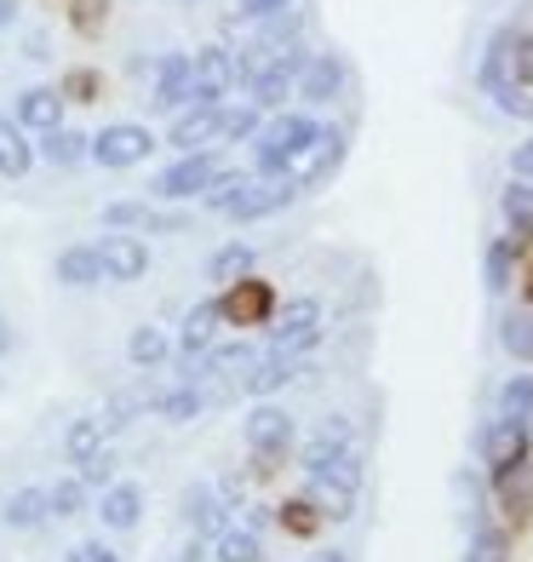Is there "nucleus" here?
<instances>
[{
    "label": "nucleus",
    "instance_id": "nucleus-1",
    "mask_svg": "<svg viewBox=\"0 0 533 562\" xmlns=\"http://www.w3.org/2000/svg\"><path fill=\"white\" fill-rule=\"evenodd\" d=\"M224 172V149H195V156H172L156 178H149V201L156 207H190L213 190V178Z\"/></svg>",
    "mask_w": 533,
    "mask_h": 562
},
{
    "label": "nucleus",
    "instance_id": "nucleus-2",
    "mask_svg": "<svg viewBox=\"0 0 533 562\" xmlns=\"http://www.w3.org/2000/svg\"><path fill=\"white\" fill-rule=\"evenodd\" d=\"M321 334H327L321 299L298 293V299H282V304H275V316H270V327H264V350H275V356H298V362H304V356L321 345Z\"/></svg>",
    "mask_w": 533,
    "mask_h": 562
},
{
    "label": "nucleus",
    "instance_id": "nucleus-3",
    "mask_svg": "<svg viewBox=\"0 0 533 562\" xmlns=\"http://www.w3.org/2000/svg\"><path fill=\"white\" fill-rule=\"evenodd\" d=\"M241 437H247V453H252V476H264V471H275V459L298 442V419L282 402H252V414L241 419Z\"/></svg>",
    "mask_w": 533,
    "mask_h": 562
},
{
    "label": "nucleus",
    "instance_id": "nucleus-4",
    "mask_svg": "<svg viewBox=\"0 0 533 562\" xmlns=\"http://www.w3.org/2000/svg\"><path fill=\"white\" fill-rule=\"evenodd\" d=\"M298 195H304L298 178H247V184L230 195V207H224L218 218H230V224H259V218L287 213Z\"/></svg>",
    "mask_w": 533,
    "mask_h": 562
},
{
    "label": "nucleus",
    "instance_id": "nucleus-5",
    "mask_svg": "<svg viewBox=\"0 0 533 562\" xmlns=\"http://www.w3.org/2000/svg\"><path fill=\"white\" fill-rule=\"evenodd\" d=\"M149 149H156V133H149L144 121H110V126H98V133H92V167L126 172V167L149 161Z\"/></svg>",
    "mask_w": 533,
    "mask_h": 562
},
{
    "label": "nucleus",
    "instance_id": "nucleus-6",
    "mask_svg": "<svg viewBox=\"0 0 533 562\" xmlns=\"http://www.w3.org/2000/svg\"><path fill=\"white\" fill-rule=\"evenodd\" d=\"M528 453H533V437H528V425L494 419L488 430H481V465H488L494 488H504V482H517V476L528 471Z\"/></svg>",
    "mask_w": 533,
    "mask_h": 562
},
{
    "label": "nucleus",
    "instance_id": "nucleus-7",
    "mask_svg": "<svg viewBox=\"0 0 533 562\" xmlns=\"http://www.w3.org/2000/svg\"><path fill=\"white\" fill-rule=\"evenodd\" d=\"M275 304H282V293L270 288V281L252 270L241 281H230V288H218V311H224V327H270Z\"/></svg>",
    "mask_w": 533,
    "mask_h": 562
},
{
    "label": "nucleus",
    "instance_id": "nucleus-8",
    "mask_svg": "<svg viewBox=\"0 0 533 562\" xmlns=\"http://www.w3.org/2000/svg\"><path fill=\"white\" fill-rule=\"evenodd\" d=\"M149 110H161V115H178V110H190L195 104V58L190 53H161L156 69H149Z\"/></svg>",
    "mask_w": 533,
    "mask_h": 562
},
{
    "label": "nucleus",
    "instance_id": "nucleus-9",
    "mask_svg": "<svg viewBox=\"0 0 533 562\" xmlns=\"http://www.w3.org/2000/svg\"><path fill=\"white\" fill-rule=\"evenodd\" d=\"M224 339V311H218V293L195 299L184 316H178V339H172V356L178 362H195L201 350H213Z\"/></svg>",
    "mask_w": 533,
    "mask_h": 562
},
{
    "label": "nucleus",
    "instance_id": "nucleus-10",
    "mask_svg": "<svg viewBox=\"0 0 533 562\" xmlns=\"http://www.w3.org/2000/svg\"><path fill=\"white\" fill-rule=\"evenodd\" d=\"M321 138V121L310 115V110H275L264 126H259V144H270V149H282V156L293 161V172H298V161L310 156V144Z\"/></svg>",
    "mask_w": 533,
    "mask_h": 562
},
{
    "label": "nucleus",
    "instance_id": "nucleus-11",
    "mask_svg": "<svg viewBox=\"0 0 533 562\" xmlns=\"http://www.w3.org/2000/svg\"><path fill=\"white\" fill-rule=\"evenodd\" d=\"M298 373H304L298 356H275V350H264V345H259L252 368L236 379V391H241V396H252V402H275V396H282V391L293 385V379H298Z\"/></svg>",
    "mask_w": 533,
    "mask_h": 562
},
{
    "label": "nucleus",
    "instance_id": "nucleus-12",
    "mask_svg": "<svg viewBox=\"0 0 533 562\" xmlns=\"http://www.w3.org/2000/svg\"><path fill=\"white\" fill-rule=\"evenodd\" d=\"M190 58H195V104H230V92H236V53L230 46L213 41Z\"/></svg>",
    "mask_w": 533,
    "mask_h": 562
},
{
    "label": "nucleus",
    "instance_id": "nucleus-13",
    "mask_svg": "<svg viewBox=\"0 0 533 562\" xmlns=\"http://www.w3.org/2000/svg\"><path fill=\"white\" fill-rule=\"evenodd\" d=\"M92 247H98V259H104V281L133 288V281L149 276V241L144 236H115V229H104Z\"/></svg>",
    "mask_w": 533,
    "mask_h": 562
},
{
    "label": "nucleus",
    "instance_id": "nucleus-14",
    "mask_svg": "<svg viewBox=\"0 0 533 562\" xmlns=\"http://www.w3.org/2000/svg\"><path fill=\"white\" fill-rule=\"evenodd\" d=\"M344 81H350V64L339 53H310V64H304L298 81H293V98H304L310 110H321V104H333V98L344 92Z\"/></svg>",
    "mask_w": 533,
    "mask_h": 562
},
{
    "label": "nucleus",
    "instance_id": "nucleus-15",
    "mask_svg": "<svg viewBox=\"0 0 533 562\" xmlns=\"http://www.w3.org/2000/svg\"><path fill=\"white\" fill-rule=\"evenodd\" d=\"M218 110H224V104H190V110H178L172 126H167V149H172V156L218 149Z\"/></svg>",
    "mask_w": 533,
    "mask_h": 562
},
{
    "label": "nucleus",
    "instance_id": "nucleus-16",
    "mask_svg": "<svg viewBox=\"0 0 533 562\" xmlns=\"http://www.w3.org/2000/svg\"><path fill=\"white\" fill-rule=\"evenodd\" d=\"M64 110H69L64 87H23V92L12 98V121H18L30 138H41V133H53V126H64Z\"/></svg>",
    "mask_w": 533,
    "mask_h": 562
},
{
    "label": "nucleus",
    "instance_id": "nucleus-17",
    "mask_svg": "<svg viewBox=\"0 0 533 562\" xmlns=\"http://www.w3.org/2000/svg\"><path fill=\"white\" fill-rule=\"evenodd\" d=\"M178 517H184V528L195 533V540H213V533L230 528V510H224L213 482H190V488L178 494Z\"/></svg>",
    "mask_w": 533,
    "mask_h": 562
},
{
    "label": "nucleus",
    "instance_id": "nucleus-18",
    "mask_svg": "<svg viewBox=\"0 0 533 562\" xmlns=\"http://www.w3.org/2000/svg\"><path fill=\"white\" fill-rule=\"evenodd\" d=\"M344 149H350V133H344V126H333V121H321V138L310 144V156H304L298 161V184L304 190H316V184H327V178H333L339 167H344Z\"/></svg>",
    "mask_w": 533,
    "mask_h": 562
},
{
    "label": "nucleus",
    "instance_id": "nucleus-19",
    "mask_svg": "<svg viewBox=\"0 0 533 562\" xmlns=\"http://www.w3.org/2000/svg\"><path fill=\"white\" fill-rule=\"evenodd\" d=\"M53 281H58L64 293L104 288V259H98V247H92V241H69V247H58V259H53Z\"/></svg>",
    "mask_w": 533,
    "mask_h": 562
},
{
    "label": "nucleus",
    "instance_id": "nucleus-20",
    "mask_svg": "<svg viewBox=\"0 0 533 562\" xmlns=\"http://www.w3.org/2000/svg\"><path fill=\"white\" fill-rule=\"evenodd\" d=\"M98 522H104L110 533H133L144 522V488L133 476H115L104 494H98Z\"/></svg>",
    "mask_w": 533,
    "mask_h": 562
},
{
    "label": "nucleus",
    "instance_id": "nucleus-21",
    "mask_svg": "<svg viewBox=\"0 0 533 562\" xmlns=\"http://www.w3.org/2000/svg\"><path fill=\"white\" fill-rule=\"evenodd\" d=\"M207 385H184V379H172V385L156 391V402H149V419L161 425H195L201 414H207Z\"/></svg>",
    "mask_w": 533,
    "mask_h": 562
},
{
    "label": "nucleus",
    "instance_id": "nucleus-22",
    "mask_svg": "<svg viewBox=\"0 0 533 562\" xmlns=\"http://www.w3.org/2000/svg\"><path fill=\"white\" fill-rule=\"evenodd\" d=\"M53 522V505H46V488L41 482H23V488H12L7 499H0V528L12 533H35Z\"/></svg>",
    "mask_w": 533,
    "mask_h": 562
},
{
    "label": "nucleus",
    "instance_id": "nucleus-23",
    "mask_svg": "<svg viewBox=\"0 0 533 562\" xmlns=\"http://www.w3.org/2000/svg\"><path fill=\"white\" fill-rule=\"evenodd\" d=\"M126 362H133V373L172 368V334H167L161 322H138L133 334H126Z\"/></svg>",
    "mask_w": 533,
    "mask_h": 562
},
{
    "label": "nucleus",
    "instance_id": "nucleus-24",
    "mask_svg": "<svg viewBox=\"0 0 533 562\" xmlns=\"http://www.w3.org/2000/svg\"><path fill=\"white\" fill-rule=\"evenodd\" d=\"M149 402H156V385L149 379H138V385H121V391H110V402H104V430L110 437H121V430H133L144 414H149Z\"/></svg>",
    "mask_w": 533,
    "mask_h": 562
},
{
    "label": "nucleus",
    "instance_id": "nucleus-25",
    "mask_svg": "<svg viewBox=\"0 0 533 562\" xmlns=\"http://www.w3.org/2000/svg\"><path fill=\"white\" fill-rule=\"evenodd\" d=\"M252 270H259V247L252 241H224V247L207 252V265H201V276H207L213 288H230V281H241Z\"/></svg>",
    "mask_w": 533,
    "mask_h": 562
},
{
    "label": "nucleus",
    "instance_id": "nucleus-26",
    "mask_svg": "<svg viewBox=\"0 0 533 562\" xmlns=\"http://www.w3.org/2000/svg\"><path fill=\"white\" fill-rule=\"evenodd\" d=\"M35 161H46V167H81V161H92V138L75 133V126H53V133L35 138Z\"/></svg>",
    "mask_w": 533,
    "mask_h": 562
},
{
    "label": "nucleus",
    "instance_id": "nucleus-27",
    "mask_svg": "<svg viewBox=\"0 0 533 562\" xmlns=\"http://www.w3.org/2000/svg\"><path fill=\"white\" fill-rule=\"evenodd\" d=\"M104 448H110V430H104V419H98V414L69 419V430H64V459H69V471H81L87 459H98Z\"/></svg>",
    "mask_w": 533,
    "mask_h": 562
},
{
    "label": "nucleus",
    "instance_id": "nucleus-28",
    "mask_svg": "<svg viewBox=\"0 0 533 562\" xmlns=\"http://www.w3.org/2000/svg\"><path fill=\"white\" fill-rule=\"evenodd\" d=\"M35 172V138L23 133L12 115H0V178H30Z\"/></svg>",
    "mask_w": 533,
    "mask_h": 562
},
{
    "label": "nucleus",
    "instance_id": "nucleus-29",
    "mask_svg": "<svg viewBox=\"0 0 533 562\" xmlns=\"http://www.w3.org/2000/svg\"><path fill=\"white\" fill-rule=\"evenodd\" d=\"M149 207H156L149 195H115V201H104V207H98V224L115 229V236H144Z\"/></svg>",
    "mask_w": 533,
    "mask_h": 562
},
{
    "label": "nucleus",
    "instance_id": "nucleus-30",
    "mask_svg": "<svg viewBox=\"0 0 533 562\" xmlns=\"http://www.w3.org/2000/svg\"><path fill=\"white\" fill-rule=\"evenodd\" d=\"M499 213H504V224H511V241L528 247L533 241V184H528V178H511V184H504Z\"/></svg>",
    "mask_w": 533,
    "mask_h": 562
},
{
    "label": "nucleus",
    "instance_id": "nucleus-31",
    "mask_svg": "<svg viewBox=\"0 0 533 562\" xmlns=\"http://www.w3.org/2000/svg\"><path fill=\"white\" fill-rule=\"evenodd\" d=\"M87 499H92V488L81 476H58V482H46V505H53V522H81L87 517Z\"/></svg>",
    "mask_w": 533,
    "mask_h": 562
},
{
    "label": "nucleus",
    "instance_id": "nucleus-32",
    "mask_svg": "<svg viewBox=\"0 0 533 562\" xmlns=\"http://www.w3.org/2000/svg\"><path fill=\"white\" fill-rule=\"evenodd\" d=\"M259 126H264L259 104H224L218 110V149L224 144H252V138H259Z\"/></svg>",
    "mask_w": 533,
    "mask_h": 562
},
{
    "label": "nucleus",
    "instance_id": "nucleus-33",
    "mask_svg": "<svg viewBox=\"0 0 533 562\" xmlns=\"http://www.w3.org/2000/svg\"><path fill=\"white\" fill-rule=\"evenodd\" d=\"M213 562H264V546H259V533L252 528H241V522H230L224 533H213Z\"/></svg>",
    "mask_w": 533,
    "mask_h": 562
},
{
    "label": "nucleus",
    "instance_id": "nucleus-34",
    "mask_svg": "<svg viewBox=\"0 0 533 562\" xmlns=\"http://www.w3.org/2000/svg\"><path fill=\"white\" fill-rule=\"evenodd\" d=\"M511 23L504 30H494V41H488V53H481V69H476V87L481 92H499L504 81H511V69H504V58H511Z\"/></svg>",
    "mask_w": 533,
    "mask_h": 562
},
{
    "label": "nucleus",
    "instance_id": "nucleus-35",
    "mask_svg": "<svg viewBox=\"0 0 533 562\" xmlns=\"http://www.w3.org/2000/svg\"><path fill=\"white\" fill-rule=\"evenodd\" d=\"M481 276H488V293H511V288H517V241H511V236L488 241V259H481Z\"/></svg>",
    "mask_w": 533,
    "mask_h": 562
},
{
    "label": "nucleus",
    "instance_id": "nucleus-36",
    "mask_svg": "<svg viewBox=\"0 0 533 562\" xmlns=\"http://www.w3.org/2000/svg\"><path fill=\"white\" fill-rule=\"evenodd\" d=\"M494 419H511V425H528L533 419V373H511V379H504Z\"/></svg>",
    "mask_w": 533,
    "mask_h": 562
},
{
    "label": "nucleus",
    "instance_id": "nucleus-37",
    "mask_svg": "<svg viewBox=\"0 0 533 562\" xmlns=\"http://www.w3.org/2000/svg\"><path fill=\"white\" fill-rule=\"evenodd\" d=\"M499 345L517 362H533V311H504L499 316Z\"/></svg>",
    "mask_w": 533,
    "mask_h": 562
},
{
    "label": "nucleus",
    "instance_id": "nucleus-38",
    "mask_svg": "<svg viewBox=\"0 0 533 562\" xmlns=\"http://www.w3.org/2000/svg\"><path fill=\"white\" fill-rule=\"evenodd\" d=\"M275 522H282L293 540H316V528H321V510L310 505V499H287V505H275Z\"/></svg>",
    "mask_w": 533,
    "mask_h": 562
},
{
    "label": "nucleus",
    "instance_id": "nucleus-39",
    "mask_svg": "<svg viewBox=\"0 0 533 562\" xmlns=\"http://www.w3.org/2000/svg\"><path fill=\"white\" fill-rule=\"evenodd\" d=\"M465 562H511V540H504V528L476 522V528H470V551H465Z\"/></svg>",
    "mask_w": 533,
    "mask_h": 562
},
{
    "label": "nucleus",
    "instance_id": "nucleus-40",
    "mask_svg": "<svg viewBox=\"0 0 533 562\" xmlns=\"http://www.w3.org/2000/svg\"><path fill=\"white\" fill-rule=\"evenodd\" d=\"M190 224H195V213H190V207H149L144 241H156V236H184Z\"/></svg>",
    "mask_w": 533,
    "mask_h": 562
},
{
    "label": "nucleus",
    "instance_id": "nucleus-41",
    "mask_svg": "<svg viewBox=\"0 0 533 562\" xmlns=\"http://www.w3.org/2000/svg\"><path fill=\"white\" fill-rule=\"evenodd\" d=\"M75 476H81V482H87V488H98V494H104V488H110V482L121 476V453H115V442H110L104 453H98V459H87V465H81V471H75Z\"/></svg>",
    "mask_w": 533,
    "mask_h": 562
},
{
    "label": "nucleus",
    "instance_id": "nucleus-42",
    "mask_svg": "<svg viewBox=\"0 0 533 562\" xmlns=\"http://www.w3.org/2000/svg\"><path fill=\"white\" fill-rule=\"evenodd\" d=\"M504 69H511L517 87H533V30L511 35V58H504Z\"/></svg>",
    "mask_w": 533,
    "mask_h": 562
},
{
    "label": "nucleus",
    "instance_id": "nucleus-43",
    "mask_svg": "<svg viewBox=\"0 0 533 562\" xmlns=\"http://www.w3.org/2000/svg\"><path fill=\"white\" fill-rule=\"evenodd\" d=\"M282 12H293V0H236V23H270ZM236 23H230V30H236Z\"/></svg>",
    "mask_w": 533,
    "mask_h": 562
},
{
    "label": "nucleus",
    "instance_id": "nucleus-44",
    "mask_svg": "<svg viewBox=\"0 0 533 562\" xmlns=\"http://www.w3.org/2000/svg\"><path fill=\"white\" fill-rule=\"evenodd\" d=\"M494 104L504 110V115H517V121H533V92L528 87H517V81H504L499 92H488Z\"/></svg>",
    "mask_w": 533,
    "mask_h": 562
},
{
    "label": "nucleus",
    "instance_id": "nucleus-45",
    "mask_svg": "<svg viewBox=\"0 0 533 562\" xmlns=\"http://www.w3.org/2000/svg\"><path fill=\"white\" fill-rule=\"evenodd\" d=\"M64 562H126L110 540H81V546H69L64 551Z\"/></svg>",
    "mask_w": 533,
    "mask_h": 562
},
{
    "label": "nucleus",
    "instance_id": "nucleus-46",
    "mask_svg": "<svg viewBox=\"0 0 533 562\" xmlns=\"http://www.w3.org/2000/svg\"><path fill=\"white\" fill-rule=\"evenodd\" d=\"M213 488H218V499H224V510H241V505H247V482H241L236 471H224V476L213 482Z\"/></svg>",
    "mask_w": 533,
    "mask_h": 562
},
{
    "label": "nucleus",
    "instance_id": "nucleus-47",
    "mask_svg": "<svg viewBox=\"0 0 533 562\" xmlns=\"http://www.w3.org/2000/svg\"><path fill=\"white\" fill-rule=\"evenodd\" d=\"M511 178H528V184H533V133L511 149Z\"/></svg>",
    "mask_w": 533,
    "mask_h": 562
},
{
    "label": "nucleus",
    "instance_id": "nucleus-48",
    "mask_svg": "<svg viewBox=\"0 0 533 562\" xmlns=\"http://www.w3.org/2000/svg\"><path fill=\"white\" fill-rule=\"evenodd\" d=\"M23 58H30V64H46V58H53V46H46L41 30H35V35H23Z\"/></svg>",
    "mask_w": 533,
    "mask_h": 562
},
{
    "label": "nucleus",
    "instance_id": "nucleus-49",
    "mask_svg": "<svg viewBox=\"0 0 533 562\" xmlns=\"http://www.w3.org/2000/svg\"><path fill=\"white\" fill-rule=\"evenodd\" d=\"M241 510H247V522H241V528H252V533H264V528L275 522V510H270V505H241Z\"/></svg>",
    "mask_w": 533,
    "mask_h": 562
},
{
    "label": "nucleus",
    "instance_id": "nucleus-50",
    "mask_svg": "<svg viewBox=\"0 0 533 562\" xmlns=\"http://www.w3.org/2000/svg\"><path fill=\"white\" fill-rule=\"evenodd\" d=\"M178 562H213V546H207V540H195V533H190V546L178 551Z\"/></svg>",
    "mask_w": 533,
    "mask_h": 562
},
{
    "label": "nucleus",
    "instance_id": "nucleus-51",
    "mask_svg": "<svg viewBox=\"0 0 533 562\" xmlns=\"http://www.w3.org/2000/svg\"><path fill=\"white\" fill-rule=\"evenodd\" d=\"M18 23V0H0V30H12Z\"/></svg>",
    "mask_w": 533,
    "mask_h": 562
},
{
    "label": "nucleus",
    "instance_id": "nucleus-52",
    "mask_svg": "<svg viewBox=\"0 0 533 562\" xmlns=\"http://www.w3.org/2000/svg\"><path fill=\"white\" fill-rule=\"evenodd\" d=\"M310 562H350V551H333V546H327V551H316Z\"/></svg>",
    "mask_w": 533,
    "mask_h": 562
},
{
    "label": "nucleus",
    "instance_id": "nucleus-53",
    "mask_svg": "<svg viewBox=\"0 0 533 562\" xmlns=\"http://www.w3.org/2000/svg\"><path fill=\"white\" fill-rule=\"evenodd\" d=\"M12 345H18V339H12V322H0V356H7Z\"/></svg>",
    "mask_w": 533,
    "mask_h": 562
},
{
    "label": "nucleus",
    "instance_id": "nucleus-54",
    "mask_svg": "<svg viewBox=\"0 0 533 562\" xmlns=\"http://www.w3.org/2000/svg\"><path fill=\"white\" fill-rule=\"evenodd\" d=\"M522 299H528V311H533V276H528V288H522Z\"/></svg>",
    "mask_w": 533,
    "mask_h": 562
},
{
    "label": "nucleus",
    "instance_id": "nucleus-55",
    "mask_svg": "<svg viewBox=\"0 0 533 562\" xmlns=\"http://www.w3.org/2000/svg\"><path fill=\"white\" fill-rule=\"evenodd\" d=\"M184 7H190V0H184Z\"/></svg>",
    "mask_w": 533,
    "mask_h": 562
}]
</instances>
